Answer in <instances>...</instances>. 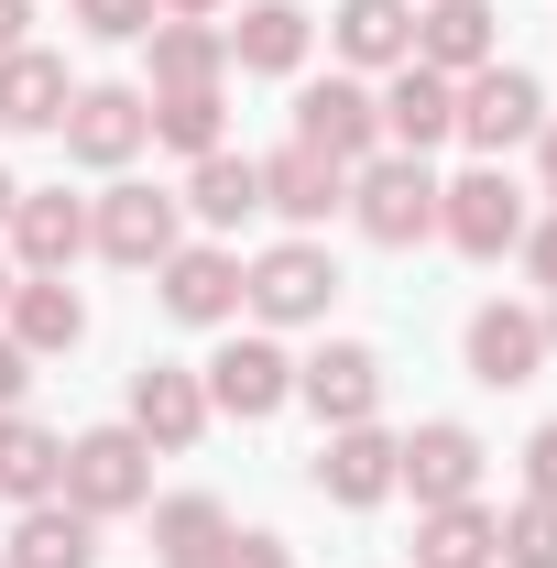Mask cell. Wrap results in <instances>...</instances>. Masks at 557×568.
Instances as JSON below:
<instances>
[{
  "label": "cell",
  "mask_w": 557,
  "mask_h": 568,
  "mask_svg": "<svg viewBox=\"0 0 557 568\" xmlns=\"http://www.w3.org/2000/svg\"><path fill=\"white\" fill-rule=\"evenodd\" d=\"M328 44H340L350 67H405L416 55V0H340V22H328Z\"/></svg>",
  "instance_id": "24"
},
{
  "label": "cell",
  "mask_w": 557,
  "mask_h": 568,
  "mask_svg": "<svg viewBox=\"0 0 557 568\" xmlns=\"http://www.w3.org/2000/svg\"><path fill=\"white\" fill-rule=\"evenodd\" d=\"M350 219H361V241H383V252L437 241V175H426V153H372V164H350Z\"/></svg>",
  "instance_id": "1"
},
{
  "label": "cell",
  "mask_w": 557,
  "mask_h": 568,
  "mask_svg": "<svg viewBox=\"0 0 557 568\" xmlns=\"http://www.w3.org/2000/svg\"><path fill=\"white\" fill-rule=\"evenodd\" d=\"M263 209H274V219H295V230L340 219V209H350V164L306 153V142H284V153H263Z\"/></svg>",
  "instance_id": "19"
},
{
  "label": "cell",
  "mask_w": 557,
  "mask_h": 568,
  "mask_svg": "<svg viewBox=\"0 0 557 568\" xmlns=\"http://www.w3.org/2000/svg\"><path fill=\"white\" fill-rule=\"evenodd\" d=\"M536 186H547V197H557V121H547V132H536Z\"/></svg>",
  "instance_id": "39"
},
{
  "label": "cell",
  "mask_w": 557,
  "mask_h": 568,
  "mask_svg": "<svg viewBox=\"0 0 557 568\" xmlns=\"http://www.w3.org/2000/svg\"><path fill=\"white\" fill-rule=\"evenodd\" d=\"M77 99L67 55H44V44H22V55H0V132H55Z\"/></svg>",
  "instance_id": "21"
},
{
  "label": "cell",
  "mask_w": 557,
  "mask_h": 568,
  "mask_svg": "<svg viewBox=\"0 0 557 568\" xmlns=\"http://www.w3.org/2000/svg\"><path fill=\"white\" fill-rule=\"evenodd\" d=\"M88 241H99L110 263L153 274V263L175 252V197H164V186H110V197L88 209Z\"/></svg>",
  "instance_id": "16"
},
{
  "label": "cell",
  "mask_w": 557,
  "mask_h": 568,
  "mask_svg": "<svg viewBox=\"0 0 557 568\" xmlns=\"http://www.w3.org/2000/svg\"><path fill=\"white\" fill-rule=\"evenodd\" d=\"M153 295H164V317H186V328H230V317H241V252L175 241V252L153 263Z\"/></svg>",
  "instance_id": "10"
},
{
  "label": "cell",
  "mask_w": 557,
  "mask_h": 568,
  "mask_svg": "<svg viewBox=\"0 0 557 568\" xmlns=\"http://www.w3.org/2000/svg\"><path fill=\"white\" fill-rule=\"evenodd\" d=\"M383 99V153H437V142L459 132V77H437V67H394V88H372Z\"/></svg>",
  "instance_id": "13"
},
{
  "label": "cell",
  "mask_w": 557,
  "mask_h": 568,
  "mask_svg": "<svg viewBox=\"0 0 557 568\" xmlns=\"http://www.w3.org/2000/svg\"><path fill=\"white\" fill-rule=\"evenodd\" d=\"M209 568H295V547H284V536H241V525H230V547H219Z\"/></svg>",
  "instance_id": "33"
},
{
  "label": "cell",
  "mask_w": 557,
  "mask_h": 568,
  "mask_svg": "<svg viewBox=\"0 0 557 568\" xmlns=\"http://www.w3.org/2000/svg\"><path fill=\"white\" fill-rule=\"evenodd\" d=\"M416 568H492V514L470 503H426L416 514Z\"/></svg>",
  "instance_id": "29"
},
{
  "label": "cell",
  "mask_w": 557,
  "mask_h": 568,
  "mask_svg": "<svg viewBox=\"0 0 557 568\" xmlns=\"http://www.w3.org/2000/svg\"><path fill=\"white\" fill-rule=\"evenodd\" d=\"M175 209H198L209 230H241V219L263 209V164L219 142V153H198V175H186V197H175Z\"/></svg>",
  "instance_id": "28"
},
{
  "label": "cell",
  "mask_w": 557,
  "mask_h": 568,
  "mask_svg": "<svg viewBox=\"0 0 557 568\" xmlns=\"http://www.w3.org/2000/svg\"><path fill=\"white\" fill-rule=\"evenodd\" d=\"M394 459H405V437H383V426H328L317 459H306V481H317V503H340V514H372V503H394Z\"/></svg>",
  "instance_id": "7"
},
{
  "label": "cell",
  "mask_w": 557,
  "mask_h": 568,
  "mask_svg": "<svg viewBox=\"0 0 557 568\" xmlns=\"http://www.w3.org/2000/svg\"><path fill=\"white\" fill-rule=\"evenodd\" d=\"M11 197H22V186H11V164H0V219H11Z\"/></svg>",
  "instance_id": "40"
},
{
  "label": "cell",
  "mask_w": 557,
  "mask_h": 568,
  "mask_svg": "<svg viewBox=\"0 0 557 568\" xmlns=\"http://www.w3.org/2000/svg\"><path fill=\"white\" fill-rule=\"evenodd\" d=\"M55 481H67V437L11 405L0 416V503H55Z\"/></svg>",
  "instance_id": "25"
},
{
  "label": "cell",
  "mask_w": 557,
  "mask_h": 568,
  "mask_svg": "<svg viewBox=\"0 0 557 568\" xmlns=\"http://www.w3.org/2000/svg\"><path fill=\"white\" fill-rule=\"evenodd\" d=\"M492 558L503 568H557V503H514V514H492Z\"/></svg>",
  "instance_id": "31"
},
{
  "label": "cell",
  "mask_w": 557,
  "mask_h": 568,
  "mask_svg": "<svg viewBox=\"0 0 557 568\" xmlns=\"http://www.w3.org/2000/svg\"><path fill=\"white\" fill-rule=\"evenodd\" d=\"M514 252H525V263H536V284L557 295V209H547V219H525V241H514Z\"/></svg>",
  "instance_id": "35"
},
{
  "label": "cell",
  "mask_w": 557,
  "mask_h": 568,
  "mask_svg": "<svg viewBox=\"0 0 557 568\" xmlns=\"http://www.w3.org/2000/svg\"><path fill=\"white\" fill-rule=\"evenodd\" d=\"M536 372H547V306H482V317H470V383L514 394V383H536Z\"/></svg>",
  "instance_id": "17"
},
{
  "label": "cell",
  "mask_w": 557,
  "mask_h": 568,
  "mask_svg": "<svg viewBox=\"0 0 557 568\" xmlns=\"http://www.w3.org/2000/svg\"><path fill=\"white\" fill-rule=\"evenodd\" d=\"M416 67H437V77L503 67V22H492V0H426V11H416Z\"/></svg>",
  "instance_id": "18"
},
{
  "label": "cell",
  "mask_w": 557,
  "mask_h": 568,
  "mask_svg": "<svg viewBox=\"0 0 557 568\" xmlns=\"http://www.w3.org/2000/svg\"><path fill=\"white\" fill-rule=\"evenodd\" d=\"M219 547H230V503H219V493L153 503V568H209Z\"/></svg>",
  "instance_id": "27"
},
{
  "label": "cell",
  "mask_w": 557,
  "mask_h": 568,
  "mask_svg": "<svg viewBox=\"0 0 557 568\" xmlns=\"http://www.w3.org/2000/svg\"><path fill=\"white\" fill-rule=\"evenodd\" d=\"M295 394L317 405V426H372V416H383V351L328 339L317 361H295Z\"/></svg>",
  "instance_id": "14"
},
{
  "label": "cell",
  "mask_w": 557,
  "mask_h": 568,
  "mask_svg": "<svg viewBox=\"0 0 557 568\" xmlns=\"http://www.w3.org/2000/svg\"><path fill=\"white\" fill-rule=\"evenodd\" d=\"M142 99H153V88H142ZM153 142H175L186 164L219 153V142H230V99H219V88H175V99H153Z\"/></svg>",
  "instance_id": "30"
},
{
  "label": "cell",
  "mask_w": 557,
  "mask_h": 568,
  "mask_svg": "<svg viewBox=\"0 0 557 568\" xmlns=\"http://www.w3.org/2000/svg\"><path fill=\"white\" fill-rule=\"evenodd\" d=\"M230 0H153V22H219Z\"/></svg>",
  "instance_id": "37"
},
{
  "label": "cell",
  "mask_w": 557,
  "mask_h": 568,
  "mask_svg": "<svg viewBox=\"0 0 557 568\" xmlns=\"http://www.w3.org/2000/svg\"><path fill=\"white\" fill-rule=\"evenodd\" d=\"M22 22H33V0H0V55H22Z\"/></svg>",
  "instance_id": "38"
},
{
  "label": "cell",
  "mask_w": 557,
  "mask_h": 568,
  "mask_svg": "<svg viewBox=\"0 0 557 568\" xmlns=\"http://www.w3.org/2000/svg\"><path fill=\"white\" fill-rule=\"evenodd\" d=\"M55 493H67L88 525H110V514L153 503V448H142L132 426H88V437H67V481H55Z\"/></svg>",
  "instance_id": "3"
},
{
  "label": "cell",
  "mask_w": 557,
  "mask_h": 568,
  "mask_svg": "<svg viewBox=\"0 0 557 568\" xmlns=\"http://www.w3.org/2000/svg\"><path fill=\"white\" fill-rule=\"evenodd\" d=\"M0 230H11V263H22V274H67L77 252H88V197H67V186H22Z\"/></svg>",
  "instance_id": "15"
},
{
  "label": "cell",
  "mask_w": 557,
  "mask_h": 568,
  "mask_svg": "<svg viewBox=\"0 0 557 568\" xmlns=\"http://www.w3.org/2000/svg\"><path fill=\"white\" fill-rule=\"evenodd\" d=\"M482 437H470V426L459 416H437V426H416V437H405V459H394V493H416V514L426 503H470L482 493Z\"/></svg>",
  "instance_id": "11"
},
{
  "label": "cell",
  "mask_w": 557,
  "mask_h": 568,
  "mask_svg": "<svg viewBox=\"0 0 557 568\" xmlns=\"http://www.w3.org/2000/svg\"><path fill=\"white\" fill-rule=\"evenodd\" d=\"M547 351H557V306H547Z\"/></svg>",
  "instance_id": "42"
},
{
  "label": "cell",
  "mask_w": 557,
  "mask_h": 568,
  "mask_svg": "<svg viewBox=\"0 0 557 568\" xmlns=\"http://www.w3.org/2000/svg\"><path fill=\"white\" fill-rule=\"evenodd\" d=\"M142 44H153V99L219 88V77H230V33H219V22H153Z\"/></svg>",
  "instance_id": "26"
},
{
  "label": "cell",
  "mask_w": 557,
  "mask_h": 568,
  "mask_svg": "<svg viewBox=\"0 0 557 568\" xmlns=\"http://www.w3.org/2000/svg\"><path fill=\"white\" fill-rule=\"evenodd\" d=\"M77 33L88 44H142L153 33V0H77Z\"/></svg>",
  "instance_id": "32"
},
{
  "label": "cell",
  "mask_w": 557,
  "mask_h": 568,
  "mask_svg": "<svg viewBox=\"0 0 557 568\" xmlns=\"http://www.w3.org/2000/svg\"><path fill=\"white\" fill-rule=\"evenodd\" d=\"M142 437V448H164V459H175V448H198V437H209V383H198V372H175V361H142L132 372V416H121Z\"/></svg>",
  "instance_id": "12"
},
{
  "label": "cell",
  "mask_w": 557,
  "mask_h": 568,
  "mask_svg": "<svg viewBox=\"0 0 557 568\" xmlns=\"http://www.w3.org/2000/svg\"><path fill=\"white\" fill-rule=\"evenodd\" d=\"M547 132V88L525 67H482V77H459V142H482L492 164L514 153V142H536Z\"/></svg>",
  "instance_id": "8"
},
{
  "label": "cell",
  "mask_w": 557,
  "mask_h": 568,
  "mask_svg": "<svg viewBox=\"0 0 557 568\" xmlns=\"http://www.w3.org/2000/svg\"><path fill=\"white\" fill-rule=\"evenodd\" d=\"M295 142L328 153V164H372L383 153V99L361 77H306L295 88Z\"/></svg>",
  "instance_id": "6"
},
{
  "label": "cell",
  "mask_w": 557,
  "mask_h": 568,
  "mask_svg": "<svg viewBox=\"0 0 557 568\" xmlns=\"http://www.w3.org/2000/svg\"><path fill=\"white\" fill-rule=\"evenodd\" d=\"M11 284H22V274H11V252H0V306H11Z\"/></svg>",
  "instance_id": "41"
},
{
  "label": "cell",
  "mask_w": 557,
  "mask_h": 568,
  "mask_svg": "<svg viewBox=\"0 0 557 568\" xmlns=\"http://www.w3.org/2000/svg\"><path fill=\"white\" fill-rule=\"evenodd\" d=\"M219 33H230V67H241V77H295L306 44H317V22H306L295 0H252V11L219 22Z\"/></svg>",
  "instance_id": "20"
},
{
  "label": "cell",
  "mask_w": 557,
  "mask_h": 568,
  "mask_svg": "<svg viewBox=\"0 0 557 568\" xmlns=\"http://www.w3.org/2000/svg\"><path fill=\"white\" fill-rule=\"evenodd\" d=\"M328 295H340V263H328L306 230L241 263V306H252L263 328H317V317H328Z\"/></svg>",
  "instance_id": "2"
},
{
  "label": "cell",
  "mask_w": 557,
  "mask_h": 568,
  "mask_svg": "<svg viewBox=\"0 0 557 568\" xmlns=\"http://www.w3.org/2000/svg\"><path fill=\"white\" fill-rule=\"evenodd\" d=\"M525 493H536V503H557V416L525 437Z\"/></svg>",
  "instance_id": "34"
},
{
  "label": "cell",
  "mask_w": 557,
  "mask_h": 568,
  "mask_svg": "<svg viewBox=\"0 0 557 568\" xmlns=\"http://www.w3.org/2000/svg\"><path fill=\"white\" fill-rule=\"evenodd\" d=\"M0 568H99V525H88L67 493H55V503H22L11 558H0Z\"/></svg>",
  "instance_id": "23"
},
{
  "label": "cell",
  "mask_w": 557,
  "mask_h": 568,
  "mask_svg": "<svg viewBox=\"0 0 557 568\" xmlns=\"http://www.w3.org/2000/svg\"><path fill=\"white\" fill-rule=\"evenodd\" d=\"M209 383V416H241V426H263L295 405V361H284L274 328H252V339H219V361L198 372Z\"/></svg>",
  "instance_id": "5"
},
{
  "label": "cell",
  "mask_w": 557,
  "mask_h": 568,
  "mask_svg": "<svg viewBox=\"0 0 557 568\" xmlns=\"http://www.w3.org/2000/svg\"><path fill=\"white\" fill-rule=\"evenodd\" d=\"M0 317H11V339H22L33 361H55V351H77V339H88V306H77L67 274H22Z\"/></svg>",
  "instance_id": "22"
},
{
  "label": "cell",
  "mask_w": 557,
  "mask_h": 568,
  "mask_svg": "<svg viewBox=\"0 0 557 568\" xmlns=\"http://www.w3.org/2000/svg\"><path fill=\"white\" fill-rule=\"evenodd\" d=\"M437 241H448V252H470V263H503V252L525 241V186H514L503 164L448 175V186H437Z\"/></svg>",
  "instance_id": "4"
},
{
  "label": "cell",
  "mask_w": 557,
  "mask_h": 568,
  "mask_svg": "<svg viewBox=\"0 0 557 568\" xmlns=\"http://www.w3.org/2000/svg\"><path fill=\"white\" fill-rule=\"evenodd\" d=\"M55 132H67V153L88 175H121L142 142H153V99H142V88H77Z\"/></svg>",
  "instance_id": "9"
},
{
  "label": "cell",
  "mask_w": 557,
  "mask_h": 568,
  "mask_svg": "<svg viewBox=\"0 0 557 568\" xmlns=\"http://www.w3.org/2000/svg\"><path fill=\"white\" fill-rule=\"evenodd\" d=\"M22 383H33V351H22V339H11V328H0V416H11V405H22Z\"/></svg>",
  "instance_id": "36"
}]
</instances>
